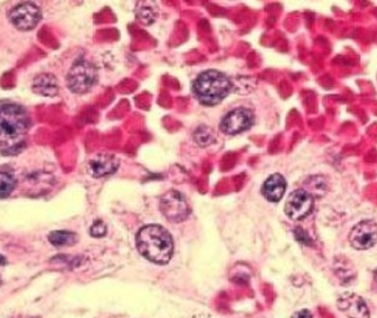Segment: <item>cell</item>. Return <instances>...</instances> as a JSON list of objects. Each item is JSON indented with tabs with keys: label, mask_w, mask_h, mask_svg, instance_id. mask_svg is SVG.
I'll list each match as a JSON object with an SVG mask.
<instances>
[{
	"label": "cell",
	"mask_w": 377,
	"mask_h": 318,
	"mask_svg": "<svg viewBox=\"0 0 377 318\" xmlns=\"http://www.w3.org/2000/svg\"><path fill=\"white\" fill-rule=\"evenodd\" d=\"M31 120L25 108L18 104L0 106V154L14 156L27 145Z\"/></svg>",
	"instance_id": "6da1fadb"
},
{
	"label": "cell",
	"mask_w": 377,
	"mask_h": 318,
	"mask_svg": "<svg viewBox=\"0 0 377 318\" xmlns=\"http://www.w3.org/2000/svg\"><path fill=\"white\" fill-rule=\"evenodd\" d=\"M137 249L150 262L163 265L173 255V239L167 229L158 225H148L141 228L136 237Z\"/></svg>",
	"instance_id": "7a4b0ae2"
},
{
	"label": "cell",
	"mask_w": 377,
	"mask_h": 318,
	"mask_svg": "<svg viewBox=\"0 0 377 318\" xmlns=\"http://www.w3.org/2000/svg\"><path fill=\"white\" fill-rule=\"evenodd\" d=\"M192 90L200 103L215 106L229 96L233 90V83L222 72L217 70H207L195 78Z\"/></svg>",
	"instance_id": "3957f363"
},
{
	"label": "cell",
	"mask_w": 377,
	"mask_h": 318,
	"mask_svg": "<svg viewBox=\"0 0 377 318\" xmlns=\"http://www.w3.org/2000/svg\"><path fill=\"white\" fill-rule=\"evenodd\" d=\"M98 81V69L92 62L80 59L74 62L66 76V83L73 93L84 94Z\"/></svg>",
	"instance_id": "277c9868"
},
{
	"label": "cell",
	"mask_w": 377,
	"mask_h": 318,
	"mask_svg": "<svg viewBox=\"0 0 377 318\" xmlns=\"http://www.w3.org/2000/svg\"><path fill=\"white\" fill-rule=\"evenodd\" d=\"M160 210L167 220L173 223L187 220L191 211L185 197L177 190H170L163 195L160 200Z\"/></svg>",
	"instance_id": "5b68a950"
},
{
	"label": "cell",
	"mask_w": 377,
	"mask_h": 318,
	"mask_svg": "<svg viewBox=\"0 0 377 318\" xmlns=\"http://www.w3.org/2000/svg\"><path fill=\"white\" fill-rule=\"evenodd\" d=\"M41 9L36 4L20 3L8 13L10 22L21 31H30L37 27L41 20Z\"/></svg>",
	"instance_id": "8992f818"
},
{
	"label": "cell",
	"mask_w": 377,
	"mask_h": 318,
	"mask_svg": "<svg viewBox=\"0 0 377 318\" xmlns=\"http://www.w3.org/2000/svg\"><path fill=\"white\" fill-rule=\"evenodd\" d=\"M314 206V196L309 191L298 189L288 197L285 205V212L291 220L299 221L311 213Z\"/></svg>",
	"instance_id": "52a82bcc"
},
{
	"label": "cell",
	"mask_w": 377,
	"mask_h": 318,
	"mask_svg": "<svg viewBox=\"0 0 377 318\" xmlns=\"http://www.w3.org/2000/svg\"><path fill=\"white\" fill-rule=\"evenodd\" d=\"M254 113L249 108H235L224 116L220 128L225 134L237 135L249 130L254 124Z\"/></svg>",
	"instance_id": "ba28073f"
},
{
	"label": "cell",
	"mask_w": 377,
	"mask_h": 318,
	"mask_svg": "<svg viewBox=\"0 0 377 318\" xmlns=\"http://www.w3.org/2000/svg\"><path fill=\"white\" fill-rule=\"evenodd\" d=\"M348 241L356 250L364 251L374 247L377 242V223L373 220H363L353 227Z\"/></svg>",
	"instance_id": "9c48e42d"
},
{
	"label": "cell",
	"mask_w": 377,
	"mask_h": 318,
	"mask_svg": "<svg viewBox=\"0 0 377 318\" xmlns=\"http://www.w3.org/2000/svg\"><path fill=\"white\" fill-rule=\"evenodd\" d=\"M336 307L348 318H371L368 304L363 297L353 292L341 294L336 299Z\"/></svg>",
	"instance_id": "30bf717a"
},
{
	"label": "cell",
	"mask_w": 377,
	"mask_h": 318,
	"mask_svg": "<svg viewBox=\"0 0 377 318\" xmlns=\"http://www.w3.org/2000/svg\"><path fill=\"white\" fill-rule=\"evenodd\" d=\"M120 159L112 154H100L88 163V173L94 178L110 176L118 170Z\"/></svg>",
	"instance_id": "8fae6325"
},
{
	"label": "cell",
	"mask_w": 377,
	"mask_h": 318,
	"mask_svg": "<svg viewBox=\"0 0 377 318\" xmlns=\"http://www.w3.org/2000/svg\"><path fill=\"white\" fill-rule=\"evenodd\" d=\"M287 189L286 179L280 174H274L268 177L262 188V195L270 202L282 200Z\"/></svg>",
	"instance_id": "7c38bea8"
},
{
	"label": "cell",
	"mask_w": 377,
	"mask_h": 318,
	"mask_svg": "<svg viewBox=\"0 0 377 318\" xmlns=\"http://www.w3.org/2000/svg\"><path fill=\"white\" fill-rule=\"evenodd\" d=\"M32 91L38 96L53 98L58 96L60 91L58 78L51 73L38 74L32 83Z\"/></svg>",
	"instance_id": "4fadbf2b"
},
{
	"label": "cell",
	"mask_w": 377,
	"mask_h": 318,
	"mask_svg": "<svg viewBox=\"0 0 377 318\" xmlns=\"http://www.w3.org/2000/svg\"><path fill=\"white\" fill-rule=\"evenodd\" d=\"M137 19L144 24V25H151L156 21L158 17L159 10L156 4L150 3V1H140L137 4L136 9H135Z\"/></svg>",
	"instance_id": "5bb4252c"
},
{
	"label": "cell",
	"mask_w": 377,
	"mask_h": 318,
	"mask_svg": "<svg viewBox=\"0 0 377 318\" xmlns=\"http://www.w3.org/2000/svg\"><path fill=\"white\" fill-rule=\"evenodd\" d=\"M48 239H49L50 243L56 247L73 245L78 241V237L76 233L66 230L52 231Z\"/></svg>",
	"instance_id": "9a60e30c"
},
{
	"label": "cell",
	"mask_w": 377,
	"mask_h": 318,
	"mask_svg": "<svg viewBox=\"0 0 377 318\" xmlns=\"http://www.w3.org/2000/svg\"><path fill=\"white\" fill-rule=\"evenodd\" d=\"M193 140L199 146L207 147L217 140V134L215 130L207 126V125H201L193 133Z\"/></svg>",
	"instance_id": "2e32d148"
},
{
	"label": "cell",
	"mask_w": 377,
	"mask_h": 318,
	"mask_svg": "<svg viewBox=\"0 0 377 318\" xmlns=\"http://www.w3.org/2000/svg\"><path fill=\"white\" fill-rule=\"evenodd\" d=\"M17 186V180H16L14 175L9 174L7 172H0V197L9 196Z\"/></svg>",
	"instance_id": "e0dca14e"
},
{
	"label": "cell",
	"mask_w": 377,
	"mask_h": 318,
	"mask_svg": "<svg viewBox=\"0 0 377 318\" xmlns=\"http://www.w3.org/2000/svg\"><path fill=\"white\" fill-rule=\"evenodd\" d=\"M108 233V227L102 220H96L90 229V235L94 237H103Z\"/></svg>",
	"instance_id": "ac0fdd59"
},
{
	"label": "cell",
	"mask_w": 377,
	"mask_h": 318,
	"mask_svg": "<svg viewBox=\"0 0 377 318\" xmlns=\"http://www.w3.org/2000/svg\"><path fill=\"white\" fill-rule=\"evenodd\" d=\"M294 235H296L297 240L300 241V242L304 243V245H310L311 243V239H310L309 235L304 232L301 228L296 229L294 230Z\"/></svg>",
	"instance_id": "d6986e66"
},
{
	"label": "cell",
	"mask_w": 377,
	"mask_h": 318,
	"mask_svg": "<svg viewBox=\"0 0 377 318\" xmlns=\"http://www.w3.org/2000/svg\"><path fill=\"white\" fill-rule=\"evenodd\" d=\"M291 318H314L311 312L309 309H301V311L296 312Z\"/></svg>",
	"instance_id": "ffe728a7"
},
{
	"label": "cell",
	"mask_w": 377,
	"mask_h": 318,
	"mask_svg": "<svg viewBox=\"0 0 377 318\" xmlns=\"http://www.w3.org/2000/svg\"><path fill=\"white\" fill-rule=\"evenodd\" d=\"M6 265V259L5 257H3V255H0V265Z\"/></svg>",
	"instance_id": "44dd1931"
},
{
	"label": "cell",
	"mask_w": 377,
	"mask_h": 318,
	"mask_svg": "<svg viewBox=\"0 0 377 318\" xmlns=\"http://www.w3.org/2000/svg\"><path fill=\"white\" fill-rule=\"evenodd\" d=\"M0 284H1V279H0Z\"/></svg>",
	"instance_id": "7402d4cb"
}]
</instances>
